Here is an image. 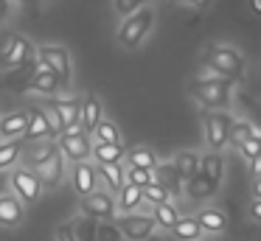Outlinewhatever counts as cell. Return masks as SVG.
Listing matches in <instances>:
<instances>
[{
  "label": "cell",
  "instance_id": "1",
  "mask_svg": "<svg viewBox=\"0 0 261 241\" xmlns=\"http://www.w3.org/2000/svg\"><path fill=\"white\" fill-rule=\"evenodd\" d=\"M186 90L202 110H225L233 98V82H227V78H194L191 76Z\"/></svg>",
  "mask_w": 261,
  "mask_h": 241
},
{
  "label": "cell",
  "instance_id": "2",
  "mask_svg": "<svg viewBox=\"0 0 261 241\" xmlns=\"http://www.w3.org/2000/svg\"><path fill=\"white\" fill-rule=\"evenodd\" d=\"M205 65L211 67V70L216 73V76L227 78V82H242L244 78V56L239 48H233V45H225V42H214L205 48Z\"/></svg>",
  "mask_w": 261,
  "mask_h": 241
},
{
  "label": "cell",
  "instance_id": "3",
  "mask_svg": "<svg viewBox=\"0 0 261 241\" xmlns=\"http://www.w3.org/2000/svg\"><path fill=\"white\" fill-rule=\"evenodd\" d=\"M152 25H154V11L149 9V6H143V9H138L135 14H129V17H124V20H121L115 39H118L121 48L135 50V48H141V42L149 37Z\"/></svg>",
  "mask_w": 261,
  "mask_h": 241
},
{
  "label": "cell",
  "instance_id": "4",
  "mask_svg": "<svg viewBox=\"0 0 261 241\" xmlns=\"http://www.w3.org/2000/svg\"><path fill=\"white\" fill-rule=\"evenodd\" d=\"M37 62H40V67H48L62 82V90L70 87V82H73V62H70V50L65 45H40L37 48Z\"/></svg>",
  "mask_w": 261,
  "mask_h": 241
},
{
  "label": "cell",
  "instance_id": "5",
  "mask_svg": "<svg viewBox=\"0 0 261 241\" xmlns=\"http://www.w3.org/2000/svg\"><path fill=\"white\" fill-rule=\"evenodd\" d=\"M34 53H37V48L31 45L29 37L12 34V37H6V42L0 48V67L3 70H20V67L31 65Z\"/></svg>",
  "mask_w": 261,
  "mask_h": 241
},
{
  "label": "cell",
  "instance_id": "6",
  "mask_svg": "<svg viewBox=\"0 0 261 241\" xmlns=\"http://www.w3.org/2000/svg\"><path fill=\"white\" fill-rule=\"evenodd\" d=\"M230 123H233V115L225 110H205L202 112V132H205V143H208L211 151H222L227 146Z\"/></svg>",
  "mask_w": 261,
  "mask_h": 241
},
{
  "label": "cell",
  "instance_id": "7",
  "mask_svg": "<svg viewBox=\"0 0 261 241\" xmlns=\"http://www.w3.org/2000/svg\"><path fill=\"white\" fill-rule=\"evenodd\" d=\"M57 149L68 163H85L93 154V140L85 129L76 126V129H68V132L57 135Z\"/></svg>",
  "mask_w": 261,
  "mask_h": 241
},
{
  "label": "cell",
  "instance_id": "8",
  "mask_svg": "<svg viewBox=\"0 0 261 241\" xmlns=\"http://www.w3.org/2000/svg\"><path fill=\"white\" fill-rule=\"evenodd\" d=\"M9 185H12L14 196H17L23 205H34V202H40V196H42L40 177L25 166H17V168L9 171Z\"/></svg>",
  "mask_w": 261,
  "mask_h": 241
},
{
  "label": "cell",
  "instance_id": "9",
  "mask_svg": "<svg viewBox=\"0 0 261 241\" xmlns=\"http://www.w3.org/2000/svg\"><path fill=\"white\" fill-rule=\"evenodd\" d=\"M79 210L85 219H93V222H113L118 207H115V196L110 191H93L79 199Z\"/></svg>",
  "mask_w": 261,
  "mask_h": 241
},
{
  "label": "cell",
  "instance_id": "10",
  "mask_svg": "<svg viewBox=\"0 0 261 241\" xmlns=\"http://www.w3.org/2000/svg\"><path fill=\"white\" fill-rule=\"evenodd\" d=\"M115 227L121 230V235H124V241H141V238H149V235H154V222L149 213H121L118 219H113Z\"/></svg>",
  "mask_w": 261,
  "mask_h": 241
},
{
  "label": "cell",
  "instance_id": "11",
  "mask_svg": "<svg viewBox=\"0 0 261 241\" xmlns=\"http://www.w3.org/2000/svg\"><path fill=\"white\" fill-rule=\"evenodd\" d=\"M31 171L40 177L42 191H54V188H59L62 179H65V157L59 154V149H57V151H51L42 163H37Z\"/></svg>",
  "mask_w": 261,
  "mask_h": 241
},
{
  "label": "cell",
  "instance_id": "12",
  "mask_svg": "<svg viewBox=\"0 0 261 241\" xmlns=\"http://www.w3.org/2000/svg\"><path fill=\"white\" fill-rule=\"evenodd\" d=\"M219 188H222V182H216V179L208 177V174L197 171L186 185H182V196H186L188 202H208V199H214V196L219 194Z\"/></svg>",
  "mask_w": 261,
  "mask_h": 241
},
{
  "label": "cell",
  "instance_id": "13",
  "mask_svg": "<svg viewBox=\"0 0 261 241\" xmlns=\"http://www.w3.org/2000/svg\"><path fill=\"white\" fill-rule=\"evenodd\" d=\"M45 110H51L54 115L59 118L62 132L79 126V110H82V101L79 98H57V95H54V98H48Z\"/></svg>",
  "mask_w": 261,
  "mask_h": 241
},
{
  "label": "cell",
  "instance_id": "14",
  "mask_svg": "<svg viewBox=\"0 0 261 241\" xmlns=\"http://www.w3.org/2000/svg\"><path fill=\"white\" fill-rule=\"evenodd\" d=\"M29 112V123H25V132H23V140L25 143H40V140H48V138H57L51 129V121H48L45 110L42 106H31Z\"/></svg>",
  "mask_w": 261,
  "mask_h": 241
},
{
  "label": "cell",
  "instance_id": "15",
  "mask_svg": "<svg viewBox=\"0 0 261 241\" xmlns=\"http://www.w3.org/2000/svg\"><path fill=\"white\" fill-rule=\"evenodd\" d=\"M82 101V110H79V129H85L87 135H93V129L104 121V104L96 93H87Z\"/></svg>",
  "mask_w": 261,
  "mask_h": 241
},
{
  "label": "cell",
  "instance_id": "16",
  "mask_svg": "<svg viewBox=\"0 0 261 241\" xmlns=\"http://www.w3.org/2000/svg\"><path fill=\"white\" fill-rule=\"evenodd\" d=\"M70 182H73V191L79 196H87L93 191H98V177H96V166L90 160L85 163H73V171H70Z\"/></svg>",
  "mask_w": 261,
  "mask_h": 241
},
{
  "label": "cell",
  "instance_id": "17",
  "mask_svg": "<svg viewBox=\"0 0 261 241\" xmlns=\"http://www.w3.org/2000/svg\"><path fill=\"white\" fill-rule=\"evenodd\" d=\"M25 90H31V93H40V95H48V98H54V95L62 90V82H59L57 76H54L48 67H40L37 65L34 76L25 82Z\"/></svg>",
  "mask_w": 261,
  "mask_h": 241
},
{
  "label": "cell",
  "instance_id": "18",
  "mask_svg": "<svg viewBox=\"0 0 261 241\" xmlns=\"http://www.w3.org/2000/svg\"><path fill=\"white\" fill-rule=\"evenodd\" d=\"M25 219V205L14 194H0V227H17Z\"/></svg>",
  "mask_w": 261,
  "mask_h": 241
},
{
  "label": "cell",
  "instance_id": "19",
  "mask_svg": "<svg viewBox=\"0 0 261 241\" xmlns=\"http://www.w3.org/2000/svg\"><path fill=\"white\" fill-rule=\"evenodd\" d=\"M25 123H29V112L25 110H14L0 115V140H17L23 138Z\"/></svg>",
  "mask_w": 261,
  "mask_h": 241
},
{
  "label": "cell",
  "instance_id": "20",
  "mask_svg": "<svg viewBox=\"0 0 261 241\" xmlns=\"http://www.w3.org/2000/svg\"><path fill=\"white\" fill-rule=\"evenodd\" d=\"M171 166H174V171H177V177H180V182L186 185L188 179H191L194 174L199 171V151H194V149L177 151L174 160H171Z\"/></svg>",
  "mask_w": 261,
  "mask_h": 241
},
{
  "label": "cell",
  "instance_id": "21",
  "mask_svg": "<svg viewBox=\"0 0 261 241\" xmlns=\"http://www.w3.org/2000/svg\"><path fill=\"white\" fill-rule=\"evenodd\" d=\"M194 219H197V224H199L202 233L219 235V233H225V230H227V216L219 210V207H202Z\"/></svg>",
  "mask_w": 261,
  "mask_h": 241
},
{
  "label": "cell",
  "instance_id": "22",
  "mask_svg": "<svg viewBox=\"0 0 261 241\" xmlns=\"http://www.w3.org/2000/svg\"><path fill=\"white\" fill-rule=\"evenodd\" d=\"M152 174H154V182L163 185V188L171 194V199H180V196H182V182H180V177H177L171 160L169 163H158V168H154Z\"/></svg>",
  "mask_w": 261,
  "mask_h": 241
},
{
  "label": "cell",
  "instance_id": "23",
  "mask_svg": "<svg viewBox=\"0 0 261 241\" xmlns=\"http://www.w3.org/2000/svg\"><path fill=\"white\" fill-rule=\"evenodd\" d=\"M124 154H126L124 143H96L90 157H96V166H121Z\"/></svg>",
  "mask_w": 261,
  "mask_h": 241
},
{
  "label": "cell",
  "instance_id": "24",
  "mask_svg": "<svg viewBox=\"0 0 261 241\" xmlns=\"http://www.w3.org/2000/svg\"><path fill=\"white\" fill-rule=\"evenodd\" d=\"M124 160L129 168H146V171H154L158 163H160L158 154H154V149H149V146H132V149H126Z\"/></svg>",
  "mask_w": 261,
  "mask_h": 241
},
{
  "label": "cell",
  "instance_id": "25",
  "mask_svg": "<svg viewBox=\"0 0 261 241\" xmlns=\"http://www.w3.org/2000/svg\"><path fill=\"white\" fill-rule=\"evenodd\" d=\"M23 149H25V140L23 138H17V140H0V171H12V168L20 163V157H23Z\"/></svg>",
  "mask_w": 261,
  "mask_h": 241
},
{
  "label": "cell",
  "instance_id": "26",
  "mask_svg": "<svg viewBox=\"0 0 261 241\" xmlns=\"http://www.w3.org/2000/svg\"><path fill=\"white\" fill-rule=\"evenodd\" d=\"M199 171L208 174L216 182H222L225 179V157L219 151H205V154H199Z\"/></svg>",
  "mask_w": 261,
  "mask_h": 241
},
{
  "label": "cell",
  "instance_id": "27",
  "mask_svg": "<svg viewBox=\"0 0 261 241\" xmlns=\"http://www.w3.org/2000/svg\"><path fill=\"white\" fill-rule=\"evenodd\" d=\"M141 202H143V188H138V185H129V182H126L124 188L118 191L115 207H118L121 213H135Z\"/></svg>",
  "mask_w": 261,
  "mask_h": 241
},
{
  "label": "cell",
  "instance_id": "28",
  "mask_svg": "<svg viewBox=\"0 0 261 241\" xmlns=\"http://www.w3.org/2000/svg\"><path fill=\"white\" fill-rule=\"evenodd\" d=\"M152 222L154 227H163V230H171L180 219V210L174 207V202H163V205H152Z\"/></svg>",
  "mask_w": 261,
  "mask_h": 241
},
{
  "label": "cell",
  "instance_id": "29",
  "mask_svg": "<svg viewBox=\"0 0 261 241\" xmlns=\"http://www.w3.org/2000/svg\"><path fill=\"white\" fill-rule=\"evenodd\" d=\"M171 235H174L177 241H199L202 238V230H199L197 219L194 216H180L177 219V224L169 230Z\"/></svg>",
  "mask_w": 261,
  "mask_h": 241
},
{
  "label": "cell",
  "instance_id": "30",
  "mask_svg": "<svg viewBox=\"0 0 261 241\" xmlns=\"http://www.w3.org/2000/svg\"><path fill=\"white\" fill-rule=\"evenodd\" d=\"M96 177L104 179V185L110 188V194H118V191L126 185L124 168L121 166H96Z\"/></svg>",
  "mask_w": 261,
  "mask_h": 241
},
{
  "label": "cell",
  "instance_id": "31",
  "mask_svg": "<svg viewBox=\"0 0 261 241\" xmlns=\"http://www.w3.org/2000/svg\"><path fill=\"white\" fill-rule=\"evenodd\" d=\"M250 135H255L253 123H250V121H236V118H233V123H230V135H227V146L239 149V146H242L244 140L250 138Z\"/></svg>",
  "mask_w": 261,
  "mask_h": 241
},
{
  "label": "cell",
  "instance_id": "32",
  "mask_svg": "<svg viewBox=\"0 0 261 241\" xmlns=\"http://www.w3.org/2000/svg\"><path fill=\"white\" fill-rule=\"evenodd\" d=\"M93 241H124L115 222H93Z\"/></svg>",
  "mask_w": 261,
  "mask_h": 241
},
{
  "label": "cell",
  "instance_id": "33",
  "mask_svg": "<svg viewBox=\"0 0 261 241\" xmlns=\"http://www.w3.org/2000/svg\"><path fill=\"white\" fill-rule=\"evenodd\" d=\"M93 135H96V143H121L118 126H115L113 121H107V118H104L96 129H93Z\"/></svg>",
  "mask_w": 261,
  "mask_h": 241
},
{
  "label": "cell",
  "instance_id": "34",
  "mask_svg": "<svg viewBox=\"0 0 261 241\" xmlns=\"http://www.w3.org/2000/svg\"><path fill=\"white\" fill-rule=\"evenodd\" d=\"M143 202H149V205H163V202H171V194L163 188V185L152 182L143 188Z\"/></svg>",
  "mask_w": 261,
  "mask_h": 241
},
{
  "label": "cell",
  "instance_id": "35",
  "mask_svg": "<svg viewBox=\"0 0 261 241\" xmlns=\"http://www.w3.org/2000/svg\"><path fill=\"white\" fill-rule=\"evenodd\" d=\"M124 179H126L129 185L146 188V185H152V182H154V174H152V171H146V168H126Z\"/></svg>",
  "mask_w": 261,
  "mask_h": 241
},
{
  "label": "cell",
  "instance_id": "36",
  "mask_svg": "<svg viewBox=\"0 0 261 241\" xmlns=\"http://www.w3.org/2000/svg\"><path fill=\"white\" fill-rule=\"evenodd\" d=\"M146 6V0H113V11L118 20H124V17L135 14L138 9H143Z\"/></svg>",
  "mask_w": 261,
  "mask_h": 241
},
{
  "label": "cell",
  "instance_id": "37",
  "mask_svg": "<svg viewBox=\"0 0 261 241\" xmlns=\"http://www.w3.org/2000/svg\"><path fill=\"white\" fill-rule=\"evenodd\" d=\"M239 151H242V157H247V160H255V157H261V135H250L247 140H244L242 146H239Z\"/></svg>",
  "mask_w": 261,
  "mask_h": 241
},
{
  "label": "cell",
  "instance_id": "38",
  "mask_svg": "<svg viewBox=\"0 0 261 241\" xmlns=\"http://www.w3.org/2000/svg\"><path fill=\"white\" fill-rule=\"evenodd\" d=\"M57 241H79V238L73 235L70 222H68V224H59V227H57Z\"/></svg>",
  "mask_w": 261,
  "mask_h": 241
},
{
  "label": "cell",
  "instance_id": "39",
  "mask_svg": "<svg viewBox=\"0 0 261 241\" xmlns=\"http://www.w3.org/2000/svg\"><path fill=\"white\" fill-rule=\"evenodd\" d=\"M177 3L191 6V9H208V6H211V0H177Z\"/></svg>",
  "mask_w": 261,
  "mask_h": 241
},
{
  "label": "cell",
  "instance_id": "40",
  "mask_svg": "<svg viewBox=\"0 0 261 241\" xmlns=\"http://www.w3.org/2000/svg\"><path fill=\"white\" fill-rule=\"evenodd\" d=\"M250 174H253V179H258V177H261V157L250 160Z\"/></svg>",
  "mask_w": 261,
  "mask_h": 241
},
{
  "label": "cell",
  "instance_id": "41",
  "mask_svg": "<svg viewBox=\"0 0 261 241\" xmlns=\"http://www.w3.org/2000/svg\"><path fill=\"white\" fill-rule=\"evenodd\" d=\"M250 216H253L255 222H261V199H255L253 205H250Z\"/></svg>",
  "mask_w": 261,
  "mask_h": 241
},
{
  "label": "cell",
  "instance_id": "42",
  "mask_svg": "<svg viewBox=\"0 0 261 241\" xmlns=\"http://www.w3.org/2000/svg\"><path fill=\"white\" fill-rule=\"evenodd\" d=\"M12 11V0H0V20H6Z\"/></svg>",
  "mask_w": 261,
  "mask_h": 241
},
{
  "label": "cell",
  "instance_id": "43",
  "mask_svg": "<svg viewBox=\"0 0 261 241\" xmlns=\"http://www.w3.org/2000/svg\"><path fill=\"white\" fill-rule=\"evenodd\" d=\"M20 6H25V9H31L37 14V11H40V0H17Z\"/></svg>",
  "mask_w": 261,
  "mask_h": 241
},
{
  "label": "cell",
  "instance_id": "44",
  "mask_svg": "<svg viewBox=\"0 0 261 241\" xmlns=\"http://www.w3.org/2000/svg\"><path fill=\"white\" fill-rule=\"evenodd\" d=\"M253 196H255V199H261V177L253 179Z\"/></svg>",
  "mask_w": 261,
  "mask_h": 241
},
{
  "label": "cell",
  "instance_id": "45",
  "mask_svg": "<svg viewBox=\"0 0 261 241\" xmlns=\"http://www.w3.org/2000/svg\"><path fill=\"white\" fill-rule=\"evenodd\" d=\"M247 3H250V9H253V14L261 17V0H247Z\"/></svg>",
  "mask_w": 261,
  "mask_h": 241
},
{
  "label": "cell",
  "instance_id": "46",
  "mask_svg": "<svg viewBox=\"0 0 261 241\" xmlns=\"http://www.w3.org/2000/svg\"><path fill=\"white\" fill-rule=\"evenodd\" d=\"M0 194H6V177H3V171H0Z\"/></svg>",
  "mask_w": 261,
  "mask_h": 241
},
{
  "label": "cell",
  "instance_id": "47",
  "mask_svg": "<svg viewBox=\"0 0 261 241\" xmlns=\"http://www.w3.org/2000/svg\"><path fill=\"white\" fill-rule=\"evenodd\" d=\"M141 241H160V238H154V235H149V238H141Z\"/></svg>",
  "mask_w": 261,
  "mask_h": 241
}]
</instances>
